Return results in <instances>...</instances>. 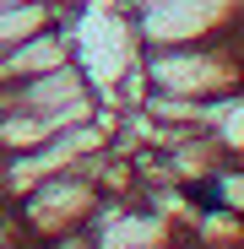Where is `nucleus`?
Returning <instances> with one entry per match:
<instances>
[]
</instances>
